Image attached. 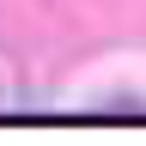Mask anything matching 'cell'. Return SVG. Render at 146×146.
I'll use <instances>...</instances> for the list:
<instances>
[{
	"label": "cell",
	"mask_w": 146,
	"mask_h": 146,
	"mask_svg": "<svg viewBox=\"0 0 146 146\" xmlns=\"http://www.w3.org/2000/svg\"><path fill=\"white\" fill-rule=\"evenodd\" d=\"M25 104V67H18V55L0 49V110H18Z\"/></svg>",
	"instance_id": "1"
}]
</instances>
